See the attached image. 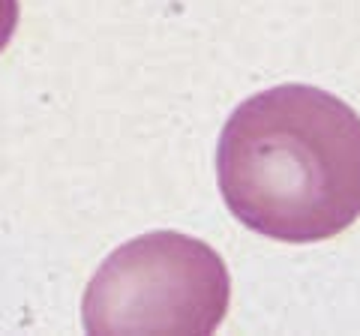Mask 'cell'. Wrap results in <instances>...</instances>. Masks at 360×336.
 Segmentation results:
<instances>
[{"instance_id": "3957f363", "label": "cell", "mask_w": 360, "mask_h": 336, "mask_svg": "<svg viewBox=\"0 0 360 336\" xmlns=\"http://www.w3.org/2000/svg\"><path fill=\"white\" fill-rule=\"evenodd\" d=\"M18 25V0H0V51L9 46Z\"/></svg>"}, {"instance_id": "7a4b0ae2", "label": "cell", "mask_w": 360, "mask_h": 336, "mask_svg": "<svg viewBox=\"0 0 360 336\" xmlns=\"http://www.w3.org/2000/svg\"><path fill=\"white\" fill-rule=\"evenodd\" d=\"M231 300L222 255L180 231L123 243L84 291L87 333H213Z\"/></svg>"}, {"instance_id": "6da1fadb", "label": "cell", "mask_w": 360, "mask_h": 336, "mask_svg": "<svg viewBox=\"0 0 360 336\" xmlns=\"http://www.w3.org/2000/svg\"><path fill=\"white\" fill-rule=\"evenodd\" d=\"M217 177L246 228L283 243L330 240L360 219V117L321 87L276 84L231 111Z\"/></svg>"}]
</instances>
